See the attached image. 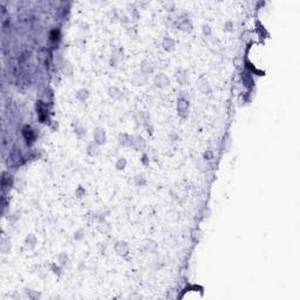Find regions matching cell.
Instances as JSON below:
<instances>
[{"label":"cell","mask_w":300,"mask_h":300,"mask_svg":"<svg viewBox=\"0 0 300 300\" xmlns=\"http://www.w3.org/2000/svg\"><path fill=\"white\" fill-rule=\"evenodd\" d=\"M115 249H116V252L119 254H126L128 252V245L126 242H119Z\"/></svg>","instance_id":"3"},{"label":"cell","mask_w":300,"mask_h":300,"mask_svg":"<svg viewBox=\"0 0 300 300\" xmlns=\"http://www.w3.org/2000/svg\"><path fill=\"white\" fill-rule=\"evenodd\" d=\"M177 109H178V112L181 114H184L185 112L188 110V103L187 101H184V100H181L179 101L178 105H177Z\"/></svg>","instance_id":"8"},{"label":"cell","mask_w":300,"mask_h":300,"mask_svg":"<svg viewBox=\"0 0 300 300\" xmlns=\"http://www.w3.org/2000/svg\"><path fill=\"white\" fill-rule=\"evenodd\" d=\"M35 243H36V240H35V237H34V236L33 235L27 236L26 242H25V244H26V247H28V249H33V247H34V245H35Z\"/></svg>","instance_id":"5"},{"label":"cell","mask_w":300,"mask_h":300,"mask_svg":"<svg viewBox=\"0 0 300 300\" xmlns=\"http://www.w3.org/2000/svg\"><path fill=\"white\" fill-rule=\"evenodd\" d=\"M126 164H127V162H126L124 158H119V161L116 163V168H117L119 170H122V169H124Z\"/></svg>","instance_id":"10"},{"label":"cell","mask_w":300,"mask_h":300,"mask_svg":"<svg viewBox=\"0 0 300 300\" xmlns=\"http://www.w3.org/2000/svg\"><path fill=\"white\" fill-rule=\"evenodd\" d=\"M109 95H110V98H116V100H117V98H120L122 96V93L117 89V88L113 87V88H110V89H109Z\"/></svg>","instance_id":"6"},{"label":"cell","mask_w":300,"mask_h":300,"mask_svg":"<svg viewBox=\"0 0 300 300\" xmlns=\"http://www.w3.org/2000/svg\"><path fill=\"white\" fill-rule=\"evenodd\" d=\"M89 96V93H88V90L87 89H81L78 91V94H76V98H79V100H81V101H84L86 98Z\"/></svg>","instance_id":"7"},{"label":"cell","mask_w":300,"mask_h":300,"mask_svg":"<svg viewBox=\"0 0 300 300\" xmlns=\"http://www.w3.org/2000/svg\"><path fill=\"white\" fill-rule=\"evenodd\" d=\"M155 83H156V86H158V87H164V86L169 84V79H168L164 74H158V75L156 76V79H155Z\"/></svg>","instance_id":"2"},{"label":"cell","mask_w":300,"mask_h":300,"mask_svg":"<svg viewBox=\"0 0 300 300\" xmlns=\"http://www.w3.org/2000/svg\"><path fill=\"white\" fill-rule=\"evenodd\" d=\"M163 47L167 49V50H172L175 48V41L170 39V38H165L164 42H163Z\"/></svg>","instance_id":"4"},{"label":"cell","mask_w":300,"mask_h":300,"mask_svg":"<svg viewBox=\"0 0 300 300\" xmlns=\"http://www.w3.org/2000/svg\"><path fill=\"white\" fill-rule=\"evenodd\" d=\"M24 136H25V138L27 140V142L32 140L31 137H33V131L31 130L29 127H26V128L24 129Z\"/></svg>","instance_id":"9"},{"label":"cell","mask_w":300,"mask_h":300,"mask_svg":"<svg viewBox=\"0 0 300 300\" xmlns=\"http://www.w3.org/2000/svg\"><path fill=\"white\" fill-rule=\"evenodd\" d=\"M94 140L96 144H103L105 141V130L102 128H96L94 131Z\"/></svg>","instance_id":"1"}]
</instances>
